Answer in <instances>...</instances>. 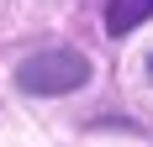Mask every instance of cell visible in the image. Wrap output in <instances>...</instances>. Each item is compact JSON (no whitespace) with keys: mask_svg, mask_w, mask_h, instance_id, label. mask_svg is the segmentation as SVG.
Wrapping results in <instances>:
<instances>
[{"mask_svg":"<svg viewBox=\"0 0 153 147\" xmlns=\"http://www.w3.org/2000/svg\"><path fill=\"white\" fill-rule=\"evenodd\" d=\"M16 84L27 95H74L79 84H90V58L74 53V47H53V53H37L16 68Z\"/></svg>","mask_w":153,"mask_h":147,"instance_id":"obj_1","label":"cell"},{"mask_svg":"<svg viewBox=\"0 0 153 147\" xmlns=\"http://www.w3.org/2000/svg\"><path fill=\"white\" fill-rule=\"evenodd\" d=\"M153 16V0H111L106 5V32L111 37H127L132 26H143Z\"/></svg>","mask_w":153,"mask_h":147,"instance_id":"obj_2","label":"cell"},{"mask_svg":"<svg viewBox=\"0 0 153 147\" xmlns=\"http://www.w3.org/2000/svg\"><path fill=\"white\" fill-rule=\"evenodd\" d=\"M148 79H153V53H148Z\"/></svg>","mask_w":153,"mask_h":147,"instance_id":"obj_3","label":"cell"}]
</instances>
